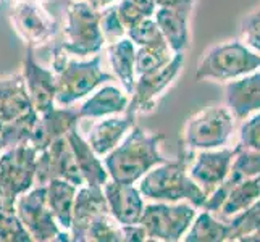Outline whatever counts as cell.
I'll return each instance as SVG.
<instances>
[{
	"label": "cell",
	"mask_w": 260,
	"mask_h": 242,
	"mask_svg": "<svg viewBox=\"0 0 260 242\" xmlns=\"http://www.w3.org/2000/svg\"><path fill=\"white\" fill-rule=\"evenodd\" d=\"M164 141L162 132H149L134 124L120 144L104 157L109 178L116 183L138 184L147 171L168 160L160 150Z\"/></svg>",
	"instance_id": "1"
},
{
	"label": "cell",
	"mask_w": 260,
	"mask_h": 242,
	"mask_svg": "<svg viewBox=\"0 0 260 242\" xmlns=\"http://www.w3.org/2000/svg\"><path fill=\"white\" fill-rule=\"evenodd\" d=\"M52 70L57 81L55 103L61 107L81 100L115 78L102 70V57L99 53L89 60H78L71 58L61 47L53 52Z\"/></svg>",
	"instance_id": "2"
},
{
	"label": "cell",
	"mask_w": 260,
	"mask_h": 242,
	"mask_svg": "<svg viewBox=\"0 0 260 242\" xmlns=\"http://www.w3.org/2000/svg\"><path fill=\"white\" fill-rule=\"evenodd\" d=\"M138 187L144 199L154 202H189L201 209L207 194L194 183L187 173L186 158L167 160L154 166L138 181Z\"/></svg>",
	"instance_id": "3"
},
{
	"label": "cell",
	"mask_w": 260,
	"mask_h": 242,
	"mask_svg": "<svg viewBox=\"0 0 260 242\" xmlns=\"http://www.w3.org/2000/svg\"><path fill=\"white\" fill-rule=\"evenodd\" d=\"M63 36L65 39L60 47L68 55L86 58L99 53L105 42L101 29V10L86 0H70Z\"/></svg>",
	"instance_id": "4"
},
{
	"label": "cell",
	"mask_w": 260,
	"mask_h": 242,
	"mask_svg": "<svg viewBox=\"0 0 260 242\" xmlns=\"http://www.w3.org/2000/svg\"><path fill=\"white\" fill-rule=\"evenodd\" d=\"M260 68V55L243 42H226L210 47L197 63V81H233Z\"/></svg>",
	"instance_id": "5"
},
{
	"label": "cell",
	"mask_w": 260,
	"mask_h": 242,
	"mask_svg": "<svg viewBox=\"0 0 260 242\" xmlns=\"http://www.w3.org/2000/svg\"><path fill=\"white\" fill-rule=\"evenodd\" d=\"M233 129H235V118L226 107H207L186 121L183 131L184 147L189 152L220 149L226 146Z\"/></svg>",
	"instance_id": "6"
},
{
	"label": "cell",
	"mask_w": 260,
	"mask_h": 242,
	"mask_svg": "<svg viewBox=\"0 0 260 242\" xmlns=\"http://www.w3.org/2000/svg\"><path fill=\"white\" fill-rule=\"evenodd\" d=\"M197 210L189 202H155L144 207L139 223L149 240L178 242L189 229Z\"/></svg>",
	"instance_id": "7"
},
{
	"label": "cell",
	"mask_w": 260,
	"mask_h": 242,
	"mask_svg": "<svg viewBox=\"0 0 260 242\" xmlns=\"http://www.w3.org/2000/svg\"><path fill=\"white\" fill-rule=\"evenodd\" d=\"M15 212L32 240H71L70 231L58 226L49 209L46 186H32L29 191L18 195Z\"/></svg>",
	"instance_id": "8"
},
{
	"label": "cell",
	"mask_w": 260,
	"mask_h": 242,
	"mask_svg": "<svg viewBox=\"0 0 260 242\" xmlns=\"http://www.w3.org/2000/svg\"><path fill=\"white\" fill-rule=\"evenodd\" d=\"M184 65V52H175L173 58L162 68L147 75L136 76V83L128 102V109L124 113L133 116L146 115L155 110V105L168 91V87L175 83Z\"/></svg>",
	"instance_id": "9"
},
{
	"label": "cell",
	"mask_w": 260,
	"mask_h": 242,
	"mask_svg": "<svg viewBox=\"0 0 260 242\" xmlns=\"http://www.w3.org/2000/svg\"><path fill=\"white\" fill-rule=\"evenodd\" d=\"M13 31L26 47H41L57 34V21L42 4L36 0H18L10 10Z\"/></svg>",
	"instance_id": "10"
},
{
	"label": "cell",
	"mask_w": 260,
	"mask_h": 242,
	"mask_svg": "<svg viewBox=\"0 0 260 242\" xmlns=\"http://www.w3.org/2000/svg\"><path fill=\"white\" fill-rule=\"evenodd\" d=\"M50 179H65L78 187L84 184L67 136L53 141L47 149L38 154L34 186H46Z\"/></svg>",
	"instance_id": "11"
},
{
	"label": "cell",
	"mask_w": 260,
	"mask_h": 242,
	"mask_svg": "<svg viewBox=\"0 0 260 242\" xmlns=\"http://www.w3.org/2000/svg\"><path fill=\"white\" fill-rule=\"evenodd\" d=\"M38 154L31 144L7 147L0 154V175L16 199L36 184Z\"/></svg>",
	"instance_id": "12"
},
{
	"label": "cell",
	"mask_w": 260,
	"mask_h": 242,
	"mask_svg": "<svg viewBox=\"0 0 260 242\" xmlns=\"http://www.w3.org/2000/svg\"><path fill=\"white\" fill-rule=\"evenodd\" d=\"M23 81L26 92L29 95L32 109L38 113H44L55 107L57 81L53 70L44 68L34 55L32 47H26L23 60Z\"/></svg>",
	"instance_id": "13"
},
{
	"label": "cell",
	"mask_w": 260,
	"mask_h": 242,
	"mask_svg": "<svg viewBox=\"0 0 260 242\" xmlns=\"http://www.w3.org/2000/svg\"><path fill=\"white\" fill-rule=\"evenodd\" d=\"M233 157H235V149L201 150L196 155L194 163L187 169V173L194 179V183L209 195L226 178Z\"/></svg>",
	"instance_id": "14"
},
{
	"label": "cell",
	"mask_w": 260,
	"mask_h": 242,
	"mask_svg": "<svg viewBox=\"0 0 260 242\" xmlns=\"http://www.w3.org/2000/svg\"><path fill=\"white\" fill-rule=\"evenodd\" d=\"M102 191L112 217L120 225H134V223H139L146 203L138 186L116 183L109 179L102 187Z\"/></svg>",
	"instance_id": "15"
},
{
	"label": "cell",
	"mask_w": 260,
	"mask_h": 242,
	"mask_svg": "<svg viewBox=\"0 0 260 242\" xmlns=\"http://www.w3.org/2000/svg\"><path fill=\"white\" fill-rule=\"evenodd\" d=\"M79 118L78 109H70V107L55 105L50 110L39 113L38 124L32 132L29 144L38 150L47 149L53 141L65 137L67 134L78 128Z\"/></svg>",
	"instance_id": "16"
},
{
	"label": "cell",
	"mask_w": 260,
	"mask_h": 242,
	"mask_svg": "<svg viewBox=\"0 0 260 242\" xmlns=\"http://www.w3.org/2000/svg\"><path fill=\"white\" fill-rule=\"evenodd\" d=\"M105 213H110V210L102 187H92L87 184L79 186L75 197L73 218H71L70 228L71 240L86 242V231L89 225Z\"/></svg>",
	"instance_id": "17"
},
{
	"label": "cell",
	"mask_w": 260,
	"mask_h": 242,
	"mask_svg": "<svg viewBox=\"0 0 260 242\" xmlns=\"http://www.w3.org/2000/svg\"><path fill=\"white\" fill-rule=\"evenodd\" d=\"M225 100L233 118L239 121L260 112V70L230 81L225 87Z\"/></svg>",
	"instance_id": "18"
},
{
	"label": "cell",
	"mask_w": 260,
	"mask_h": 242,
	"mask_svg": "<svg viewBox=\"0 0 260 242\" xmlns=\"http://www.w3.org/2000/svg\"><path fill=\"white\" fill-rule=\"evenodd\" d=\"M134 124H136V116L129 113H124V116H105L91 128L86 141L99 157H105L120 144Z\"/></svg>",
	"instance_id": "19"
},
{
	"label": "cell",
	"mask_w": 260,
	"mask_h": 242,
	"mask_svg": "<svg viewBox=\"0 0 260 242\" xmlns=\"http://www.w3.org/2000/svg\"><path fill=\"white\" fill-rule=\"evenodd\" d=\"M191 10L172 7H157L154 13V20L162 31L167 44L173 52H184L189 47L191 34H189V18Z\"/></svg>",
	"instance_id": "20"
},
{
	"label": "cell",
	"mask_w": 260,
	"mask_h": 242,
	"mask_svg": "<svg viewBox=\"0 0 260 242\" xmlns=\"http://www.w3.org/2000/svg\"><path fill=\"white\" fill-rule=\"evenodd\" d=\"M129 95L123 89L107 84L101 89H95L92 95H89L78 109L79 118H105L112 115H121L126 112Z\"/></svg>",
	"instance_id": "21"
},
{
	"label": "cell",
	"mask_w": 260,
	"mask_h": 242,
	"mask_svg": "<svg viewBox=\"0 0 260 242\" xmlns=\"http://www.w3.org/2000/svg\"><path fill=\"white\" fill-rule=\"evenodd\" d=\"M67 139L75 154L76 165L79 168V171H81L84 184L92 187H104L110 178L101 157L95 154L91 149V146L87 144V141L78 132V128L71 129L67 134Z\"/></svg>",
	"instance_id": "22"
},
{
	"label": "cell",
	"mask_w": 260,
	"mask_h": 242,
	"mask_svg": "<svg viewBox=\"0 0 260 242\" xmlns=\"http://www.w3.org/2000/svg\"><path fill=\"white\" fill-rule=\"evenodd\" d=\"M34 110L21 75L0 78V129L4 124Z\"/></svg>",
	"instance_id": "23"
},
{
	"label": "cell",
	"mask_w": 260,
	"mask_h": 242,
	"mask_svg": "<svg viewBox=\"0 0 260 242\" xmlns=\"http://www.w3.org/2000/svg\"><path fill=\"white\" fill-rule=\"evenodd\" d=\"M258 199H260V175L231 186L225 192V199H223L220 209L213 215L223 221H228L230 218L236 217L238 213L249 209L250 205H254Z\"/></svg>",
	"instance_id": "24"
},
{
	"label": "cell",
	"mask_w": 260,
	"mask_h": 242,
	"mask_svg": "<svg viewBox=\"0 0 260 242\" xmlns=\"http://www.w3.org/2000/svg\"><path fill=\"white\" fill-rule=\"evenodd\" d=\"M78 186L65 179H50L46 184L47 205L57 220L58 226L65 231L71 228V218H73V205L76 197Z\"/></svg>",
	"instance_id": "25"
},
{
	"label": "cell",
	"mask_w": 260,
	"mask_h": 242,
	"mask_svg": "<svg viewBox=\"0 0 260 242\" xmlns=\"http://www.w3.org/2000/svg\"><path fill=\"white\" fill-rule=\"evenodd\" d=\"M107 53H109V61L113 70V76L120 81L123 91L131 95L134 83H136V71H134L136 46L124 36L118 41L110 42Z\"/></svg>",
	"instance_id": "26"
},
{
	"label": "cell",
	"mask_w": 260,
	"mask_h": 242,
	"mask_svg": "<svg viewBox=\"0 0 260 242\" xmlns=\"http://www.w3.org/2000/svg\"><path fill=\"white\" fill-rule=\"evenodd\" d=\"M226 239L228 221L217 218L207 210L196 215L189 229L183 237L186 242H223Z\"/></svg>",
	"instance_id": "27"
},
{
	"label": "cell",
	"mask_w": 260,
	"mask_h": 242,
	"mask_svg": "<svg viewBox=\"0 0 260 242\" xmlns=\"http://www.w3.org/2000/svg\"><path fill=\"white\" fill-rule=\"evenodd\" d=\"M39 113L36 110H29L20 118H16L10 123H7L0 129V137L4 141V146L13 147V146H21V144H29L32 132L38 124Z\"/></svg>",
	"instance_id": "28"
},
{
	"label": "cell",
	"mask_w": 260,
	"mask_h": 242,
	"mask_svg": "<svg viewBox=\"0 0 260 242\" xmlns=\"http://www.w3.org/2000/svg\"><path fill=\"white\" fill-rule=\"evenodd\" d=\"M173 55L175 52L170 49L168 44L154 47H138L136 55H134V71H136V76L147 75L165 66L173 58Z\"/></svg>",
	"instance_id": "29"
},
{
	"label": "cell",
	"mask_w": 260,
	"mask_h": 242,
	"mask_svg": "<svg viewBox=\"0 0 260 242\" xmlns=\"http://www.w3.org/2000/svg\"><path fill=\"white\" fill-rule=\"evenodd\" d=\"M115 10L123 26L128 29L146 18L154 16L157 5L154 0H120L115 4Z\"/></svg>",
	"instance_id": "30"
},
{
	"label": "cell",
	"mask_w": 260,
	"mask_h": 242,
	"mask_svg": "<svg viewBox=\"0 0 260 242\" xmlns=\"http://www.w3.org/2000/svg\"><path fill=\"white\" fill-rule=\"evenodd\" d=\"M126 38L136 47H154V46H164V44H167L162 31L158 29V26L154 20V16L146 18V20H142L138 24L128 28Z\"/></svg>",
	"instance_id": "31"
},
{
	"label": "cell",
	"mask_w": 260,
	"mask_h": 242,
	"mask_svg": "<svg viewBox=\"0 0 260 242\" xmlns=\"http://www.w3.org/2000/svg\"><path fill=\"white\" fill-rule=\"evenodd\" d=\"M121 242V225L116 221L112 213L101 215L95 218L86 231V242Z\"/></svg>",
	"instance_id": "32"
},
{
	"label": "cell",
	"mask_w": 260,
	"mask_h": 242,
	"mask_svg": "<svg viewBox=\"0 0 260 242\" xmlns=\"http://www.w3.org/2000/svg\"><path fill=\"white\" fill-rule=\"evenodd\" d=\"M0 240L2 242H29L32 240L15 210L0 209Z\"/></svg>",
	"instance_id": "33"
},
{
	"label": "cell",
	"mask_w": 260,
	"mask_h": 242,
	"mask_svg": "<svg viewBox=\"0 0 260 242\" xmlns=\"http://www.w3.org/2000/svg\"><path fill=\"white\" fill-rule=\"evenodd\" d=\"M101 29L105 42H115L126 36V28L123 26L118 15H116L115 5L101 10Z\"/></svg>",
	"instance_id": "34"
},
{
	"label": "cell",
	"mask_w": 260,
	"mask_h": 242,
	"mask_svg": "<svg viewBox=\"0 0 260 242\" xmlns=\"http://www.w3.org/2000/svg\"><path fill=\"white\" fill-rule=\"evenodd\" d=\"M241 42L252 52L260 53V12L247 15L239 24Z\"/></svg>",
	"instance_id": "35"
},
{
	"label": "cell",
	"mask_w": 260,
	"mask_h": 242,
	"mask_svg": "<svg viewBox=\"0 0 260 242\" xmlns=\"http://www.w3.org/2000/svg\"><path fill=\"white\" fill-rule=\"evenodd\" d=\"M239 144L260 152V112L246 118L239 131Z\"/></svg>",
	"instance_id": "36"
},
{
	"label": "cell",
	"mask_w": 260,
	"mask_h": 242,
	"mask_svg": "<svg viewBox=\"0 0 260 242\" xmlns=\"http://www.w3.org/2000/svg\"><path fill=\"white\" fill-rule=\"evenodd\" d=\"M121 234H123V240H129V242L149 240L147 232L141 223H134V225H121Z\"/></svg>",
	"instance_id": "37"
},
{
	"label": "cell",
	"mask_w": 260,
	"mask_h": 242,
	"mask_svg": "<svg viewBox=\"0 0 260 242\" xmlns=\"http://www.w3.org/2000/svg\"><path fill=\"white\" fill-rule=\"evenodd\" d=\"M15 203H16V197L8 189L7 183L4 181L2 175H0V209L15 210Z\"/></svg>",
	"instance_id": "38"
},
{
	"label": "cell",
	"mask_w": 260,
	"mask_h": 242,
	"mask_svg": "<svg viewBox=\"0 0 260 242\" xmlns=\"http://www.w3.org/2000/svg\"><path fill=\"white\" fill-rule=\"evenodd\" d=\"M157 7H172V8H183V10H191L194 8L196 0H154Z\"/></svg>",
	"instance_id": "39"
},
{
	"label": "cell",
	"mask_w": 260,
	"mask_h": 242,
	"mask_svg": "<svg viewBox=\"0 0 260 242\" xmlns=\"http://www.w3.org/2000/svg\"><path fill=\"white\" fill-rule=\"evenodd\" d=\"M86 2H89L94 8H97V10H104V8L112 7L116 2H120V0H86Z\"/></svg>",
	"instance_id": "40"
},
{
	"label": "cell",
	"mask_w": 260,
	"mask_h": 242,
	"mask_svg": "<svg viewBox=\"0 0 260 242\" xmlns=\"http://www.w3.org/2000/svg\"><path fill=\"white\" fill-rule=\"evenodd\" d=\"M4 149H5V146H4V141H2V137H0V154L4 152Z\"/></svg>",
	"instance_id": "41"
},
{
	"label": "cell",
	"mask_w": 260,
	"mask_h": 242,
	"mask_svg": "<svg viewBox=\"0 0 260 242\" xmlns=\"http://www.w3.org/2000/svg\"><path fill=\"white\" fill-rule=\"evenodd\" d=\"M36 2H41V0H36Z\"/></svg>",
	"instance_id": "42"
}]
</instances>
